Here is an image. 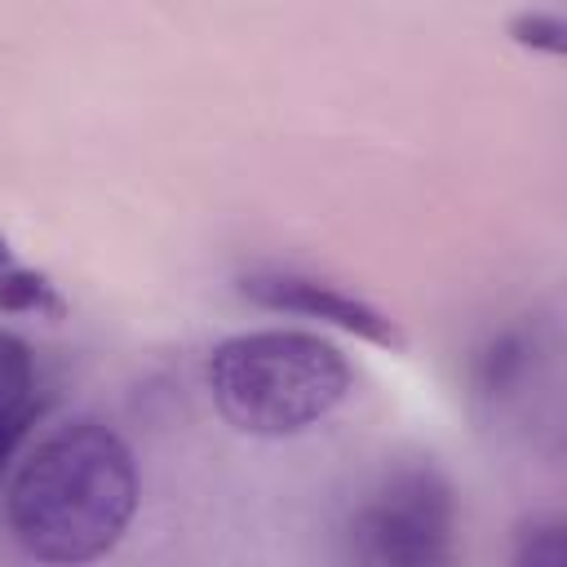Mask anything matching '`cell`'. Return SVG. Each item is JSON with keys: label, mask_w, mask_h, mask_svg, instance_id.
Here are the masks:
<instances>
[{"label": "cell", "mask_w": 567, "mask_h": 567, "mask_svg": "<svg viewBox=\"0 0 567 567\" xmlns=\"http://www.w3.org/2000/svg\"><path fill=\"white\" fill-rule=\"evenodd\" d=\"M137 514V461L128 443L93 421L49 430L13 470L4 523L22 554L49 567H84L120 545Z\"/></svg>", "instance_id": "cell-1"}, {"label": "cell", "mask_w": 567, "mask_h": 567, "mask_svg": "<svg viewBox=\"0 0 567 567\" xmlns=\"http://www.w3.org/2000/svg\"><path fill=\"white\" fill-rule=\"evenodd\" d=\"M213 408L252 439H292L319 425L354 385V368L319 332L257 328L213 346L204 368Z\"/></svg>", "instance_id": "cell-2"}, {"label": "cell", "mask_w": 567, "mask_h": 567, "mask_svg": "<svg viewBox=\"0 0 567 567\" xmlns=\"http://www.w3.org/2000/svg\"><path fill=\"white\" fill-rule=\"evenodd\" d=\"M354 567H461L456 496L434 461L390 470L350 523Z\"/></svg>", "instance_id": "cell-3"}, {"label": "cell", "mask_w": 567, "mask_h": 567, "mask_svg": "<svg viewBox=\"0 0 567 567\" xmlns=\"http://www.w3.org/2000/svg\"><path fill=\"white\" fill-rule=\"evenodd\" d=\"M239 292L261 306V310H284V315H306V319H319V323H332L341 332H354L381 350H403V332L399 323L377 310L372 301L328 284V279H315V275H301V270H248L239 279Z\"/></svg>", "instance_id": "cell-4"}, {"label": "cell", "mask_w": 567, "mask_h": 567, "mask_svg": "<svg viewBox=\"0 0 567 567\" xmlns=\"http://www.w3.org/2000/svg\"><path fill=\"white\" fill-rule=\"evenodd\" d=\"M35 412H40V399H35L31 346L0 328V474L13 461L18 443L27 439Z\"/></svg>", "instance_id": "cell-5"}, {"label": "cell", "mask_w": 567, "mask_h": 567, "mask_svg": "<svg viewBox=\"0 0 567 567\" xmlns=\"http://www.w3.org/2000/svg\"><path fill=\"white\" fill-rule=\"evenodd\" d=\"M509 567H567V527L558 514H532L514 527Z\"/></svg>", "instance_id": "cell-6"}, {"label": "cell", "mask_w": 567, "mask_h": 567, "mask_svg": "<svg viewBox=\"0 0 567 567\" xmlns=\"http://www.w3.org/2000/svg\"><path fill=\"white\" fill-rule=\"evenodd\" d=\"M0 310L4 315H49L58 319L66 310L58 284L44 270H27V266H9L0 275Z\"/></svg>", "instance_id": "cell-7"}, {"label": "cell", "mask_w": 567, "mask_h": 567, "mask_svg": "<svg viewBox=\"0 0 567 567\" xmlns=\"http://www.w3.org/2000/svg\"><path fill=\"white\" fill-rule=\"evenodd\" d=\"M509 35L527 49H540V53H563L567 49V22L563 13H549V9H523L509 18Z\"/></svg>", "instance_id": "cell-8"}, {"label": "cell", "mask_w": 567, "mask_h": 567, "mask_svg": "<svg viewBox=\"0 0 567 567\" xmlns=\"http://www.w3.org/2000/svg\"><path fill=\"white\" fill-rule=\"evenodd\" d=\"M518 368H523V341H518L514 332H505V337H496V341L478 354V385H483L487 394H496V390H505V385L518 377Z\"/></svg>", "instance_id": "cell-9"}, {"label": "cell", "mask_w": 567, "mask_h": 567, "mask_svg": "<svg viewBox=\"0 0 567 567\" xmlns=\"http://www.w3.org/2000/svg\"><path fill=\"white\" fill-rule=\"evenodd\" d=\"M9 266H18V261H13V252H9V244H4V239H0V275H4V270H9Z\"/></svg>", "instance_id": "cell-10"}]
</instances>
